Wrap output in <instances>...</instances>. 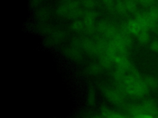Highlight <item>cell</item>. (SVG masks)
I'll list each match as a JSON object with an SVG mask.
<instances>
[{
  "instance_id": "obj_6",
  "label": "cell",
  "mask_w": 158,
  "mask_h": 118,
  "mask_svg": "<svg viewBox=\"0 0 158 118\" xmlns=\"http://www.w3.org/2000/svg\"><path fill=\"white\" fill-rule=\"evenodd\" d=\"M151 47H152V49L158 52V43H156V42L153 43L152 45V46H151Z\"/></svg>"
},
{
  "instance_id": "obj_3",
  "label": "cell",
  "mask_w": 158,
  "mask_h": 118,
  "mask_svg": "<svg viewBox=\"0 0 158 118\" xmlns=\"http://www.w3.org/2000/svg\"><path fill=\"white\" fill-rule=\"evenodd\" d=\"M139 39H140V40L142 41H144V42L148 40V34H147L146 33H144V32L141 33L140 34V35H139Z\"/></svg>"
},
{
  "instance_id": "obj_2",
  "label": "cell",
  "mask_w": 158,
  "mask_h": 118,
  "mask_svg": "<svg viewBox=\"0 0 158 118\" xmlns=\"http://www.w3.org/2000/svg\"><path fill=\"white\" fill-rule=\"evenodd\" d=\"M148 84L150 86V87H153V88H154V87H157V81L155 79H152V78H149V79H148Z\"/></svg>"
},
{
  "instance_id": "obj_1",
  "label": "cell",
  "mask_w": 158,
  "mask_h": 118,
  "mask_svg": "<svg viewBox=\"0 0 158 118\" xmlns=\"http://www.w3.org/2000/svg\"><path fill=\"white\" fill-rule=\"evenodd\" d=\"M143 111L146 114H154L157 112V109L152 103H149L144 105L143 108Z\"/></svg>"
},
{
  "instance_id": "obj_5",
  "label": "cell",
  "mask_w": 158,
  "mask_h": 118,
  "mask_svg": "<svg viewBox=\"0 0 158 118\" xmlns=\"http://www.w3.org/2000/svg\"><path fill=\"white\" fill-rule=\"evenodd\" d=\"M84 3L88 6H91L93 4V0H84Z\"/></svg>"
},
{
  "instance_id": "obj_4",
  "label": "cell",
  "mask_w": 158,
  "mask_h": 118,
  "mask_svg": "<svg viewBox=\"0 0 158 118\" xmlns=\"http://www.w3.org/2000/svg\"><path fill=\"white\" fill-rule=\"evenodd\" d=\"M154 0H140V1L143 4H146V5H148L150 4L151 3H152L154 2Z\"/></svg>"
}]
</instances>
